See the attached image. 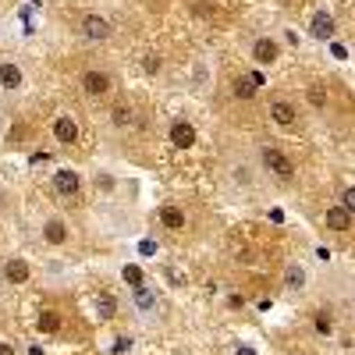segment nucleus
<instances>
[{
	"label": "nucleus",
	"instance_id": "nucleus-19",
	"mask_svg": "<svg viewBox=\"0 0 355 355\" xmlns=\"http://www.w3.org/2000/svg\"><path fill=\"white\" fill-rule=\"evenodd\" d=\"M96 309H100V316H107V320H110V316L117 313V299H114L110 291H100V295H96Z\"/></svg>",
	"mask_w": 355,
	"mask_h": 355
},
{
	"label": "nucleus",
	"instance_id": "nucleus-27",
	"mask_svg": "<svg viewBox=\"0 0 355 355\" xmlns=\"http://www.w3.org/2000/svg\"><path fill=\"white\" fill-rule=\"evenodd\" d=\"M270 220H274V224H281V220H284V210H281V206H274V210H270Z\"/></svg>",
	"mask_w": 355,
	"mask_h": 355
},
{
	"label": "nucleus",
	"instance_id": "nucleus-18",
	"mask_svg": "<svg viewBox=\"0 0 355 355\" xmlns=\"http://www.w3.org/2000/svg\"><path fill=\"white\" fill-rule=\"evenodd\" d=\"M121 277H125L132 288H142V284H146V270H142L139 263H128V266H121Z\"/></svg>",
	"mask_w": 355,
	"mask_h": 355
},
{
	"label": "nucleus",
	"instance_id": "nucleus-24",
	"mask_svg": "<svg viewBox=\"0 0 355 355\" xmlns=\"http://www.w3.org/2000/svg\"><path fill=\"white\" fill-rule=\"evenodd\" d=\"M338 206H345V210L352 214V206H355V189H345V192H341V202H338Z\"/></svg>",
	"mask_w": 355,
	"mask_h": 355
},
{
	"label": "nucleus",
	"instance_id": "nucleus-7",
	"mask_svg": "<svg viewBox=\"0 0 355 355\" xmlns=\"http://www.w3.org/2000/svg\"><path fill=\"white\" fill-rule=\"evenodd\" d=\"M82 189V174L78 171H68V167H61L53 174V192L57 196H75Z\"/></svg>",
	"mask_w": 355,
	"mask_h": 355
},
{
	"label": "nucleus",
	"instance_id": "nucleus-8",
	"mask_svg": "<svg viewBox=\"0 0 355 355\" xmlns=\"http://www.w3.org/2000/svg\"><path fill=\"white\" fill-rule=\"evenodd\" d=\"M0 274H4L8 284H28V277H33V266H28V259H8L4 266H0Z\"/></svg>",
	"mask_w": 355,
	"mask_h": 355
},
{
	"label": "nucleus",
	"instance_id": "nucleus-15",
	"mask_svg": "<svg viewBox=\"0 0 355 355\" xmlns=\"http://www.w3.org/2000/svg\"><path fill=\"white\" fill-rule=\"evenodd\" d=\"M132 306H135L139 313H153V309H157V295L142 284V288H135V295H132Z\"/></svg>",
	"mask_w": 355,
	"mask_h": 355
},
{
	"label": "nucleus",
	"instance_id": "nucleus-26",
	"mask_svg": "<svg viewBox=\"0 0 355 355\" xmlns=\"http://www.w3.org/2000/svg\"><path fill=\"white\" fill-rule=\"evenodd\" d=\"M231 355H259V348H256V345H239Z\"/></svg>",
	"mask_w": 355,
	"mask_h": 355
},
{
	"label": "nucleus",
	"instance_id": "nucleus-21",
	"mask_svg": "<svg viewBox=\"0 0 355 355\" xmlns=\"http://www.w3.org/2000/svg\"><path fill=\"white\" fill-rule=\"evenodd\" d=\"M114 125H125V128H135V114L128 107H117L114 110Z\"/></svg>",
	"mask_w": 355,
	"mask_h": 355
},
{
	"label": "nucleus",
	"instance_id": "nucleus-3",
	"mask_svg": "<svg viewBox=\"0 0 355 355\" xmlns=\"http://www.w3.org/2000/svg\"><path fill=\"white\" fill-rule=\"evenodd\" d=\"M334 33H338V21H334V15H331V11H316V15L309 18V36H313V40L331 43V40H334Z\"/></svg>",
	"mask_w": 355,
	"mask_h": 355
},
{
	"label": "nucleus",
	"instance_id": "nucleus-13",
	"mask_svg": "<svg viewBox=\"0 0 355 355\" xmlns=\"http://www.w3.org/2000/svg\"><path fill=\"white\" fill-rule=\"evenodd\" d=\"M21 82H25V75H21V68L15 61H0V85L15 93V89H21Z\"/></svg>",
	"mask_w": 355,
	"mask_h": 355
},
{
	"label": "nucleus",
	"instance_id": "nucleus-12",
	"mask_svg": "<svg viewBox=\"0 0 355 355\" xmlns=\"http://www.w3.org/2000/svg\"><path fill=\"white\" fill-rule=\"evenodd\" d=\"M323 224H327L331 231H338V234H345L352 227V214L345 210V206H331V210L323 214Z\"/></svg>",
	"mask_w": 355,
	"mask_h": 355
},
{
	"label": "nucleus",
	"instance_id": "nucleus-22",
	"mask_svg": "<svg viewBox=\"0 0 355 355\" xmlns=\"http://www.w3.org/2000/svg\"><path fill=\"white\" fill-rule=\"evenodd\" d=\"M234 93H239V100H252L256 96V85L249 78H239V82H234Z\"/></svg>",
	"mask_w": 355,
	"mask_h": 355
},
{
	"label": "nucleus",
	"instance_id": "nucleus-2",
	"mask_svg": "<svg viewBox=\"0 0 355 355\" xmlns=\"http://www.w3.org/2000/svg\"><path fill=\"white\" fill-rule=\"evenodd\" d=\"M82 89H85L89 96H110L114 93V78H110V71L93 68V71L82 75Z\"/></svg>",
	"mask_w": 355,
	"mask_h": 355
},
{
	"label": "nucleus",
	"instance_id": "nucleus-9",
	"mask_svg": "<svg viewBox=\"0 0 355 355\" xmlns=\"http://www.w3.org/2000/svg\"><path fill=\"white\" fill-rule=\"evenodd\" d=\"M82 33H85V40H96V43H103V40H110V21L107 18H100V15H85V21H82Z\"/></svg>",
	"mask_w": 355,
	"mask_h": 355
},
{
	"label": "nucleus",
	"instance_id": "nucleus-28",
	"mask_svg": "<svg viewBox=\"0 0 355 355\" xmlns=\"http://www.w3.org/2000/svg\"><path fill=\"white\" fill-rule=\"evenodd\" d=\"M0 355H15V345L11 341H0Z\"/></svg>",
	"mask_w": 355,
	"mask_h": 355
},
{
	"label": "nucleus",
	"instance_id": "nucleus-14",
	"mask_svg": "<svg viewBox=\"0 0 355 355\" xmlns=\"http://www.w3.org/2000/svg\"><path fill=\"white\" fill-rule=\"evenodd\" d=\"M36 331H40V334H57V331H61V313L43 309V313L36 316Z\"/></svg>",
	"mask_w": 355,
	"mask_h": 355
},
{
	"label": "nucleus",
	"instance_id": "nucleus-29",
	"mask_svg": "<svg viewBox=\"0 0 355 355\" xmlns=\"http://www.w3.org/2000/svg\"><path fill=\"white\" fill-rule=\"evenodd\" d=\"M291 355H295V352H291Z\"/></svg>",
	"mask_w": 355,
	"mask_h": 355
},
{
	"label": "nucleus",
	"instance_id": "nucleus-16",
	"mask_svg": "<svg viewBox=\"0 0 355 355\" xmlns=\"http://www.w3.org/2000/svg\"><path fill=\"white\" fill-rule=\"evenodd\" d=\"M284 284H288L291 291H299V288L306 284V266H302V263H288V266H284Z\"/></svg>",
	"mask_w": 355,
	"mask_h": 355
},
{
	"label": "nucleus",
	"instance_id": "nucleus-1",
	"mask_svg": "<svg viewBox=\"0 0 355 355\" xmlns=\"http://www.w3.org/2000/svg\"><path fill=\"white\" fill-rule=\"evenodd\" d=\"M263 167L270 171L274 178H281V182L295 178V164H291V157H284L281 150H274V146H266V150H263Z\"/></svg>",
	"mask_w": 355,
	"mask_h": 355
},
{
	"label": "nucleus",
	"instance_id": "nucleus-17",
	"mask_svg": "<svg viewBox=\"0 0 355 355\" xmlns=\"http://www.w3.org/2000/svg\"><path fill=\"white\" fill-rule=\"evenodd\" d=\"M160 224L178 231V227H185V214L178 210V206H164V210H160Z\"/></svg>",
	"mask_w": 355,
	"mask_h": 355
},
{
	"label": "nucleus",
	"instance_id": "nucleus-5",
	"mask_svg": "<svg viewBox=\"0 0 355 355\" xmlns=\"http://www.w3.org/2000/svg\"><path fill=\"white\" fill-rule=\"evenodd\" d=\"M50 135L57 139V142H64V146H71L75 139H78V121L71 114H57L53 121H50Z\"/></svg>",
	"mask_w": 355,
	"mask_h": 355
},
{
	"label": "nucleus",
	"instance_id": "nucleus-11",
	"mask_svg": "<svg viewBox=\"0 0 355 355\" xmlns=\"http://www.w3.org/2000/svg\"><path fill=\"white\" fill-rule=\"evenodd\" d=\"M277 53H281V46H277L270 36H263V40H256V43H252V57H256V64H274V61H277Z\"/></svg>",
	"mask_w": 355,
	"mask_h": 355
},
{
	"label": "nucleus",
	"instance_id": "nucleus-6",
	"mask_svg": "<svg viewBox=\"0 0 355 355\" xmlns=\"http://www.w3.org/2000/svg\"><path fill=\"white\" fill-rule=\"evenodd\" d=\"M40 239H43L46 245H64V242H68V224H64L61 217H46L43 227H40Z\"/></svg>",
	"mask_w": 355,
	"mask_h": 355
},
{
	"label": "nucleus",
	"instance_id": "nucleus-25",
	"mask_svg": "<svg viewBox=\"0 0 355 355\" xmlns=\"http://www.w3.org/2000/svg\"><path fill=\"white\" fill-rule=\"evenodd\" d=\"M331 53L338 57V61H348V46H341V43H334V40H331Z\"/></svg>",
	"mask_w": 355,
	"mask_h": 355
},
{
	"label": "nucleus",
	"instance_id": "nucleus-10",
	"mask_svg": "<svg viewBox=\"0 0 355 355\" xmlns=\"http://www.w3.org/2000/svg\"><path fill=\"white\" fill-rule=\"evenodd\" d=\"M270 117H274V125H281V128L299 125V114H295L291 100H270Z\"/></svg>",
	"mask_w": 355,
	"mask_h": 355
},
{
	"label": "nucleus",
	"instance_id": "nucleus-20",
	"mask_svg": "<svg viewBox=\"0 0 355 355\" xmlns=\"http://www.w3.org/2000/svg\"><path fill=\"white\" fill-rule=\"evenodd\" d=\"M316 334H320V338H331V334H334V320H331V313H320V316H316Z\"/></svg>",
	"mask_w": 355,
	"mask_h": 355
},
{
	"label": "nucleus",
	"instance_id": "nucleus-23",
	"mask_svg": "<svg viewBox=\"0 0 355 355\" xmlns=\"http://www.w3.org/2000/svg\"><path fill=\"white\" fill-rule=\"evenodd\" d=\"M309 103H316V107L327 103V93H323V85H309Z\"/></svg>",
	"mask_w": 355,
	"mask_h": 355
},
{
	"label": "nucleus",
	"instance_id": "nucleus-4",
	"mask_svg": "<svg viewBox=\"0 0 355 355\" xmlns=\"http://www.w3.org/2000/svg\"><path fill=\"white\" fill-rule=\"evenodd\" d=\"M196 142H199V132H196L192 121H185V117L171 121V146H178V150H192Z\"/></svg>",
	"mask_w": 355,
	"mask_h": 355
}]
</instances>
